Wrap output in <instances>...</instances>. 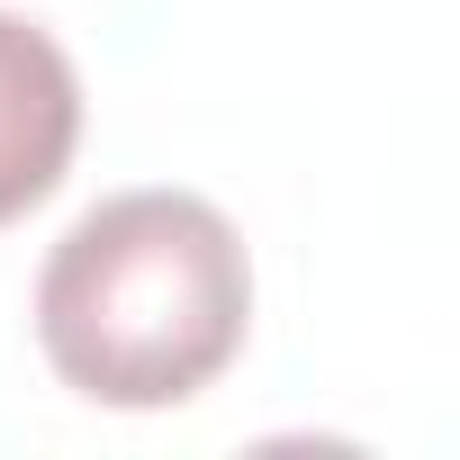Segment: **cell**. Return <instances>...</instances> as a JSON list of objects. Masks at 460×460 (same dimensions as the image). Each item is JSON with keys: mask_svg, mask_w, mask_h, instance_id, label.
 Listing matches in <instances>:
<instances>
[{"mask_svg": "<svg viewBox=\"0 0 460 460\" xmlns=\"http://www.w3.org/2000/svg\"><path fill=\"white\" fill-rule=\"evenodd\" d=\"M253 325L244 235L199 190H118L46 253L37 343L91 406H181Z\"/></svg>", "mask_w": 460, "mask_h": 460, "instance_id": "cell-1", "label": "cell"}, {"mask_svg": "<svg viewBox=\"0 0 460 460\" xmlns=\"http://www.w3.org/2000/svg\"><path fill=\"white\" fill-rule=\"evenodd\" d=\"M73 136H82V73H73V55L37 19L0 10V226L28 217L64 181Z\"/></svg>", "mask_w": 460, "mask_h": 460, "instance_id": "cell-2", "label": "cell"}]
</instances>
